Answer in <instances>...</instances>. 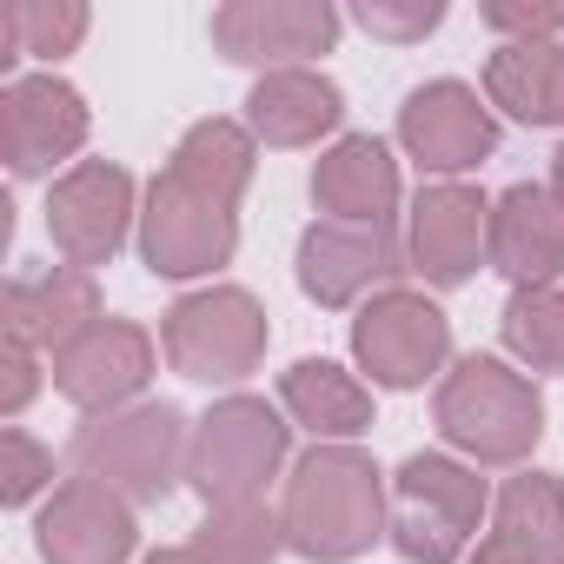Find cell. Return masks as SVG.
Returning a JSON list of instances; mask_svg holds the SVG:
<instances>
[{
	"mask_svg": "<svg viewBox=\"0 0 564 564\" xmlns=\"http://www.w3.org/2000/svg\"><path fill=\"white\" fill-rule=\"evenodd\" d=\"M28 61V41H21V0H0V74H14Z\"/></svg>",
	"mask_w": 564,
	"mask_h": 564,
	"instance_id": "32",
	"label": "cell"
},
{
	"mask_svg": "<svg viewBox=\"0 0 564 564\" xmlns=\"http://www.w3.org/2000/svg\"><path fill=\"white\" fill-rule=\"evenodd\" d=\"M478 21L498 34V47H551V41H564V8H551V0H485Z\"/></svg>",
	"mask_w": 564,
	"mask_h": 564,
	"instance_id": "28",
	"label": "cell"
},
{
	"mask_svg": "<svg viewBox=\"0 0 564 564\" xmlns=\"http://www.w3.org/2000/svg\"><path fill=\"white\" fill-rule=\"evenodd\" d=\"M153 366H160V346L133 319H94L74 346L54 352V392L80 405L87 419H107V412L140 405Z\"/></svg>",
	"mask_w": 564,
	"mask_h": 564,
	"instance_id": "12",
	"label": "cell"
},
{
	"mask_svg": "<svg viewBox=\"0 0 564 564\" xmlns=\"http://www.w3.org/2000/svg\"><path fill=\"white\" fill-rule=\"evenodd\" d=\"M339 28L346 21L326 0H226V8H213V47L232 67L259 74H286L306 67L313 54H333Z\"/></svg>",
	"mask_w": 564,
	"mask_h": 564,
	"instance_id": "9",
	"label": "cell"
},
{
	"mask_svg": "<svg viewBox=\"0 0 564 564\" xmlns=\"http://www.w3.org/2000/svg\"><path fill=\"white\" fill-rule=\"evenodd\" d=\"M239 246V219L232 206L193 193L186 180L160 173L147 186V206H140V259L153 279H199V272H219Z\"/></svg>",
	"mask_w": 564,
	"mask_h": 564,
	"instance_id": "7",
	"label": "cell"
},
{
	"mask_svg": "<svg viewBox=\"0 0 564 564\" xmlns=\"http://www.w3.org/2000/svg\"><path fill=\"white\" fill-rule=\"evenodd\" d=\"M0 366H8V379H0V412L21 419V412H28V399L41 392V346H28V339H14V333H8V359H0Z\"/></svg>",
	"mask_w": 564,
	"mask_h": 564,
	"instance_id": "31",
	"label": "cell"
},
{
	"mask_svg": "<svg viewBox=\"0 0 564 564\" xmlns=\"http://www.w3.org/2000/svg\"><path fill=\"white\" fill-rule=\"evenodd\" d=\"M491 531L518 538L524 551H538L544 564H564V485L551 471H518L505 478L498 505H491Z\"/></svg>",
	"mask_w": 564,
	"mask_h": 564,
	"instance_id": "23",
	"label": "cell"
},
{
	"mask_svg": "<svg viewBox=\"0 0 564 564\" xmlns=\"http://www.w3.org/2000/svg\"><path fill=\"white\" fill-rule=\"evenodd\" d=\"M465 564H544V557H538V551H524L518 538H505V531H491V538H485V544H478V551H471Z\"/></svg>",
	"mask_w": 564,
	"mask_h": 564,
	"instance_id": "33",
	"label": "cell"
},
{
	"mask_svg": "<svg viewBox=\"0 0 564 564\" xmlns=\"http://www.w3.org/2000/svg\"><path fill=\"white\" fill-rule=\"evenodd\" d=\"M94 14H87V0H21V41L34 61H61L87 41Z\"/></svg>",
	"mask_w": 564,
	"mask_h": 564,
	"instance_id": "27",
	"label": "cell"
},
{
	"mask_svg": "<svg viewBox=\"0 0 564 564\" xmlns=\"http://www.w3.org/2000/svg\"><path fill=\"white\" fill-rule=\"evenodd\" d=\"M133 219H140V206H133V173L113 166V160H80V166L61 173L54 193H47V239H54L61 265H80V272L107 265V259L127 246Z\"/></svg>",
	"mask_w": 564,
	"mask_h": 564,
	"instance_id": "10",
	"label": "cell"
},
{
	"mask_svg": "<svg viewBox=\"0 0 564 564\" xmlns=\"http://www.w3.org/2000/svg\"><path fill=\"white\" fill-rule=\"evenodd\" d=\"M100 313V286H94V272L80 265H41V272H14L8 279V333L41 346L47 359L61 346H74Z\"/></svg>",
	"mask_w": 564,
	"mask_h": 564,
	"instance_id": "18",
	"label": "cell"
},
{
	"mask_svg": "<svg viewBox=\"0 0 564 564\" xmlns=\"http://www.w3.org/2000/svg\"><path fill=\"white\" fill-rule=\"evenodd\" d=\"M352 359L372 372V386L386 392H412L425 386L445 359H452V319L425 300V293H379L359 306L352 319Z\"/></svg>",
	"mask_w": 564,
	"mask_h": 564,
	"instance_id": "8",
	"label": "cell"
},
{
	"mask_svg": "<svg viewBox=\"0 0 564 564\" xmlns=\"http://www.w3.org/2000/svg\"><path fill=\"white\" fill-rule=\"evenodd\" d=\"M551 127H564V41L551 47Z\"/></svg>",
	"mask_w": 564,
	"mask_h": 564,
	"instance_id": "34",
	"label": "cell"
},
{
	"mask_svg": "<svg viewBox=\"0 0 564 564\" xmlns=\"http://www.w3.org/2000/svg\"><path fill=\"white\" fill-rule=\"evenodd\" d=\"M438 432L478 465H524L544 438V399L505 359H458L438 386Z\"/></svg>",
	"mask_w": 564,
	"mask_h": 564,
	"instance_id": "3",
	"label": "cell"
},
{
	"mask_svg": "<svg viewBox=\"0 0 564 564\" xmlns=\"http://www.w3.org/2000/svg\"><path fill=\"white\" fill-rule=\"evenodd\" d=\"M339 120H346V94L313 67L259 74L246 94V127L259 147H319L326 133H339Z\"/></svg>",
	"mask_w": 564,
	"mask_h": 564,
	"instance_id": "20",
	"label": "cell"
},
{
	"mask_svg": "<svg viewBox=\"0 0 564 564\" xmlns=\"http://www.w3.org/2000/svg\"><path fill=\"white\" fill-rule=\"evenodd\" d=\"M293 425L279 419L265 399L232 392L219 399L199 425H193V452H186V485L206 498V511L219 505H259V491L272 485V471L286 465Z\"/></svg>",
	"mask_w": 564,
	"mask_h": 564,
	"instance_id": "5",
	"label": "cell"
},
{
	"mask_svg": "<svg viewBox=\"0 0 564 564\" xmlns=\"http://www.w3.org/2000/svg\"><path fill=\"white\" fill-rule=\"evenodd\" d=\"M265 306L246 286H206L186 293L166 326H160V352L180 379L199 386H239L259 359H265Z\"/></svg>",
	"mask_w": 564,
	"mask_h": 564,
	"instance_id": "6",
	"label": "cell"
},
{
	"mask_svg": "<svg viewBox=\"0 0 564 564\" xmlns=\"http://www.w3.org/2000/svg\"><path fill=\"white\" fill-rule=\"evenodd\" d=\"M186 452H193L186 412L166 399H140V405L87 419L74 432V471L120 491L127 505H160L186 478Z\"/></svg>",
	"mask_w": 564,
	"mask_h": 564,
	"instance_id": "2",
	"label": "cell"
},
{
	"mask_svg": "<svg viewBox=\"0 0 564 564\" xmlns=\"http://www.w3.org/2000/svg\"><path fill=\"white\" fill-rule=\"evenodd\" d=\"M405 259L425 272V286H465L478 265H491V199L458 180L425 186L405 226Z\"/></svg>",
	"mask_w": 564,
	"mask_h": 564,
	"instance_id": "15",
	"label": "cell"
},
{
	"mask_svg": "<svg viewBox=\"0 0 564 564\" xmlns=\"http://www.w3.org/2000/svg\"><path fill=\"white\" fill-rule=\"evenodd\" d=\"M87 127L94 113L80 87H67L61 74H28V80H8V94H0V153H8L14 180H41L61 160H74L87 147Z\"/></svg>",
	"mask_w": 564,
	"mask_h": 564,
	"instance_id": "13",
	"label": "cell"
},
{
	"mask_svg": "<svg viewBox=\"0 0 564 564\" xmlns=\"http://www.w3.org/2000/svg\"><path fill=\"white\" fill-rule=\"evenodd\" d=\"M551 193L564 199V147H557V160H551Z\"/></svg>",
	"mask_w": 564,
	"mask_h": 564,
	"instance_id": "36",
	"label": "cell"
},
{
	"mask_svg": "<svg viewBox=\"0 0 564 564\" xmlns=\"http://www.w3.org/2000/svg\"><path fill=\"white\" fill-rule=\"evenodd\" d=\"M34 544H41L47 564H127L133 544H140L133 505L120 491L94 485V478H67L47 498V511L34 524Z\"/></svg>",
	"mask_w": 564,
	"mask_h": 564,
	"instance_id": "16",
	"label": "cell"
},
{
	"mask_svg": "<svg viewBox=\"0 0 564 564\" xmlns=\"http://www.w3.org/2000/svg\"><path fill=\"white\" fill-rule=\"evenodd\" d=\"M485 478L445 452H412L392 478V518L386 538L405 564H465L471 538L485 524Z\"/></svg>",
	"mask_w": 564,
	"mask_h": 564,
	"instance_id": "4",
	"label": "cell"
},
{
	"mask_svg": "<svg viewBox=\"0 0 564 564\" xmlns=\"http://www.w3.org/2000/svg\"><path fill=\"white\" fill-rule=\"evenodd\" d=\"M193 551L206 564H272L286 551V524H279L265 505H219L193 531Z\"/></svg>",
	"mask_w": 564,
	"mask_h": 564,
	"instance_id": "25",
	"label": "cell"
},
{
	"mask_svg": "<svg viewBox=\"0 0 564 564\" xmlns=\"http://www.w3.org/2000/svg\"><path fill=\"white\" fill-rule=\"evenodd\" d=\"M252 166H259V140L246 120H193L166 160L173 180H186L193 193H206L219 206H239V193L252 186Z\"/></svg>",
	"mask_w": 564,
	"mask_h": 564,
	"instance_id": "22",
	"label": "cell"
},
{
	"mask_svg": "<svg viewBox=\"0 0 564 564\" xmlns=\"http://www.w3.org/2000/svg\"><path fill=\"white\" fill-rule=\"evenodd\" d=\"M47 485H54V452L41 438H28L21 425L0 432V498H8V505H34Z\"/></svg>",
	"mask_w": 564,
	"mask_h": 564,
	"instance_id": "30",
	"label": "cell"
},
{
	"mask_svg": "<svg viewBox=\"0 0 564 564\" xmlns=\"http://www.w3.org/2000/svg\"><path fill=\"white\" fill-rule=\"evenodd\" d=\"M551 47H498L485 61V100L518 127H551Z\"/></svg>",
	"mask_w": 564,
	"mask_h": 564,
	"instance_id": "24",
	"label": "cell"
},
{
	"mask_svg": "<svg viewBox=\"0 0 564 564\" xmlns=\"http://www.w3.org/2000/svg\"><path fill=\"white\" fill-rule=\"evenodd\" d=\"M386 485L379 465L359 445H313L293 478H286V551L313 557V564H352L386 538Z\"/></svg>",
	"mask_w": 564,
	"mask_h": 564,
	"instance_id": "1",
	"label": "cell"
},
{
	"mask_svg": "<svg viewBox=\"0 0 564 564\" xmlns=\"http://www.w3.org/2000/svg\"><path fill=\"white\" fill-rule=\"evenodd\" d=\"M313 206L346 226H392L399 206V160L372 133H346L313 166Z\"/></svg>",
	"mask_w": 564,
	"mask_h": 564,
	"instance_id": "19",
	"label": "cell"
},
{
	"mask_svg": "<svg viewBox=\"0 0 564 564\" xmlns=\"http://www.w3.org/2000/svg\"><path fill=\"white\" fill-rule=\"evenodd\" d=\"M147 564H206V557H199V551H193V544H180V551H153V557H147Z\"/></svg>",
	"mask_w": 564,
	"mask_h": 564,
	"instance_id": "35",
	"label": "cell"
},
{
	"mask_svg": "<svg viewBox=\"0 0 564 564\" xmlns=\"http://www.w3.org/2000/svg\"><path fill=\"white\" fill-rule=\"evenodd\" d=\"M399 147L425 173H471L478 160L498 153L491 100H478V87H465V80H425L399 107Z\"/></svg>",
	"mask_w": 564,
	"mask_h": 564,
	"instance_id": "14",
	"label": "cell"
},
{
	"mask_svg": "<svg viewBox=\"0 0 564 564\" xmlns=\"http://www.w3.org/2000/svg\"><path fill=\"white\" fill-rule=\"evenodd\" d=\"M498 333H505V352L524 359L531 372H564V293H557V286H524V293H511Z\"/></svg>",
	"mask_w": 564,
	"mask_h": 564,
	"instance_id": "26",
	"label": "cell"
},
{
	"mask_svg": "<svg viewBox=\"0 0 564 564\" xmlns=\"http://www.w3.org/2000/svg\"><path fill=\"white\" fill-rule=\"evenodd\" d=\"M399 272H412L405 239L392 226H346V219H313L300 239V286L319 306H359L366 293H392Z\"/></svg>",
	"mask_w": 564,
	"mask_h": 564,
	"instance_id": "11",
	"label": "cell"
},
{
	"mask_svg": "<svg viewBox=\"0 0 564 564\" xmlns=\"http://www.w3.org/2000/svg\"><path fill=\"white\" fill-rule=\"evenodd\" d=\"M352 21L372 34V41H392V47H412L425 34L445 28V0H359Z\"/></svg>",
	"mask_w": 564,
	"mask_h": 564,
	"instance_id": "29",
	"label": "cell"
},
{
	"mask_svg": "<svg viewBox=\"0 0 564 564\" xmlns=\"http://www.w3.org/2000/svg\"><path fill=\"white\" fill-rule=\"evenodd\" d=\"M279 399H286V412L326 445H352L372 425V386H359L333 359H300L286 379H279Z\"/></svg>",
	"mask_w": 564,
	"mask_h": 564,
	"instance_id": "21",
	"label": "cell"
},
{
	"mask_svg": "<svg viewBox=\"0 0 564 564\" xmlns=\"http://www.w3.org/2000/svg\"><path fill=\"white\" fill-rule=\"evenodd\" d=\"M491 272L511 286H557L564 272V199L551 186H505L491 199Z\"/></svg>",
	"mask_w": 564,
	"mask_h": 564,
	"instance_id": "17",
	"label": "cell"
}]
</instances>
